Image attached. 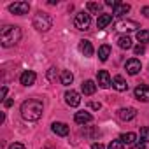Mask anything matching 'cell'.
<instances>
[{"mask_svg":"<svg viewBox=\"0 0 149 149\" xmlns=\"http://www.w3.org/2000/svg\"><path fill=\"white\" fill-rule=\"evenodd\" d=\"M42 111H44V105H42L40 100L30 98V100H25L21 104V116L26 121H37V119H40Z\"/></svg>","mask_w":149,"mask_h":149,"instance_id":"6da1fadb","label":"cell"},{"mask_svg":"<svg viewBox=\"0 0 149 149\" xmlns=\"http://www.w3.org/2000/svg\"><path fill=\"white\" fill-rule=\"evenodd\" d=\"M21 40V28L19 26H4L2 32H0V42H2L4 47H13Z\"/></svg>","mask_w":149,"mask_h":149,"instance_id":"7a4b0ae2","label":"cell"},{"mask_svg":"<svg viewBox=\"0 0 149 149\" xmlns=\"http://www.w3.org/2000/svg\"><path fill=\"white\" fill-rule=\"evenodd\" d=\"M51 25H53V21L46 13H37L33 16V28H37L39 32H47L51 28Z\"/></svg>","mask_w":149,"mask_h":149,"instance_id":"3957f363","label":"cell"},{"mask_svg":"<svg viewBox=\"0 0 149 149\" xmlns=\"http://www.w3.org/2000/svg\"><path fill=\"white\" fill-rule=\"evenodd\" d=\"M74 25H76L77 30H90V25H91V16L88 13H77L76 18H74Z\"/></svg>","mask_w":149,"mask_h":149,"instance_id":"277c9868","label":"cell"},{"mask_svg":"<svg viewBox=\"0 0 149 149\" xmlns=\"http://www.w3.org/2000/svg\"><path fill=\"white\" fill-rule=\"evenodd\" d=\"M9 11H11L13 14L23 16V14H26V13L30 11V4H28V2H14V4L9 6Z\"/></svg>","mask_w":149,"mask_h":149,"instance_id":"5b68a950","label":"cell"},{"mask_svg":"<svg viewBox=\"0 0 149 149\" xmlns=\"http://www.w3.org/2000/svg\"><path fill=\"white\" fill-rule=\"evenodd\" d=\"M97 81H98V86L104 88V90H107V88L112 86V79H111V76H109V72H107V70H100V72H98Z\"/></svg>","mask_w":149,"mask_h":149,"instance_id":"8992f818","label":"cell"},{"mask_svg":"<svg viewBox=\"0 0 149 149\" xmlns=\"http://www.w3.org/2000/svg\"><path fill=\"white\" fill-rule=\"evenodd\" d=\"M125 68H126V72L130 74V76H137V74L140 72V68H142V63H140V60L132 58V60H128V61H126Z\"/></svg>","mask_w":149,"mask_h":149,"instance_id":"52a82bcc","label":"cell"},{"mask_svg":"<svg viewBox=\"0 0 149 149\" xmlns=\"http://www.w3.org/2000/svg\"><path fill=\"white\" fill-rule=\"evenodd\" d=\"M135 98L140 102H149V86L147 84H139L135 88Z\"/></svg>","mask_w":149,"mask_h":149,"instance_id":"ba28073f","label":"cell"},{"mask_svg":"<svg viewBox=\"0 0 149 149\" xmlns=\"http://www.w3.org/2000/svg\"><path fill=\"white\" fill-rule=\"evenodd\" d=\"M35 79H37V74L33 70H25L21 76H19V83L23 86H32L35 83Z\"/></svg>","mask_w":149,"mask_h":149,"instance_id":"9c48e42d","label":"cell"},{"mask_svg":"<svg viewBox=\"0 0 149 149\" xmlns=\"http://www.w3.org/2000/svg\"><path fill=\"white\" fill-rule=\"evenodd\" d=\"M65 102H67V105H70V107H77V105L81 104V95H79L77 91L70 90V91L65 93Z\"/></svg>","mask_w":149,"mask_h":149,"instance_id":"30bf717a","label":"cell"},{"mask_svg":"<svg viewBox=\"0 0 149 149\" xmlns=\"http://www.w3.org/2000/svg\"><path fill=\"white\" fill-rule=\"evenodd\" d=\"M135 116H137V109H133V107H123V109L118 111V118L123 119V121H130Z\"/></svg>","mask_w":149,"mask_h":149,"instance_id":"8fae6325","label":"cell"},{"mask_svg":"<svg viewBox=\"0 0 149 149\" xmlns=\"http://www.w3.org/2000/svg\"><path fill=\"white\" fill-rule=\"evenodd\" d=\"M74 121L77 125H86V123L93 121V116L90 112H86V111H79V112H76V116H74Z\"/></svg>","mask_w":149,"mask_h":149,"instance_id":"7c38bea8","label":"cell"},{"mask_svg":"<svg viewBox=\"0 0 149 149\" xmlns=\"http://www.w3.org/2000/svg\"><path fill=\"white\" fill-rule=\"evenodd\" d=\"M51 128H53V132H54L56 135H60V137L68 135V126H67L65 123H61V121H54V123L51 125Z\"/></svg>","mask_w":149,"mask_h":149,"instance_id":"4fadbf2b","label":"cell"},{"mask_svg":"<svg viewBox=\"0 0 149 149\" xmlns=\"http://www.w3.org/2000/svg\"><path fill=\"white\" fill-rule=\"evenodd\" d=\"M139 25L135 21H119L116 25V30H121V32H132V30H137Z\"/></svg>","mask_w":149,"mask_h":149,"instance_id":"5bb4252c","label":"cell"},{"mask_svg":"<svg viewBox=\"0 0 149 149\" xmlns=\"http://www.w3.org/2000/svg\"><path fill=\"white\" fill-rule=\"evenodd\" d=\"M112 86H114L116 91H126V90H128V84H126V81L123 79V76H114Z\"/></svg>","mask_w":149,"mask_h":149,"instance_id":"9a60e30c","label":"cell"},{"mask_svg":"<svg viewBox=\"0 0 149 149\" xmlns=\"http://www.w3.org/2000/svg\"><path fill=\"white\" fill-rule=\"evenodd\" d=\"M79 49H81V53H83L86 58L93 56V46H91L90 40H81V42H79Z\"/></svg>","mask_w":149,"mask_h":149,"instance_id":"2e32d148","label":"cell"},{"mask_svg":"<svg viewBox=\"0 0 149 149\" xmlns=\"http://www.w3.org/2000/svg\"><path fill=\"white\" fill-rule=\"evenodd\" d=\"M126 13H130V4H125V2H118V6L114 7V16L121 18V16H125Z\"/></svg>","mask_w":149,"mask_h":149,"instance_id":"e0dca14e","label":"cell"},{"mask_svg":"<svg viewBox=\"0 0 149 149\" xmlns=\"http://www.w3.org/2000/svg\"><path fill=\"white\" fill-rule=\"evenodd\" d=\"M81 91H83L84 95H93V93L97 91V84L88 79V81H84V83L81 84Z\"/></svg>","mask_w":149,"mask_h":149,"instance_id":"ac0fdd59","label":"cell"},{"mask_svg":"<svg viewBox=\"0 0 149 149\" xmlns=\"http://www.w3.org/2000/svg\"><path fill=\"white\" fill-rule=\"evenodd\" d=\"M60 79H61V84H63V86H70L72 81H74V74H72L70 70H61Z\"/></svg>","mask_w":149,"mask_h":149,"instance_id":"d6986e66","label":"cell"},{"mask_svg":"<svg viewBox=\"0 0 149 149\" xmlns=\"http://www.w3.org/2000/svg\"><path fill=\"white\" fill-rule=\"evenodd\" d=\"M111 23H112V16H111V14H100L98 19H97V26H98V28H105V26H109Z\"/></svg>","mask_w":149,"mask_h":149,"instance_id":"ffe728a7","label":"cell"},{"mask_svg":"<svg viewBox=\"0 0 149 149\" xmlns=\"http://www.w3.org/2000/svg\"><path fill=\"white\" fill-rule=\"evenodd\" d=\"M118 46H119L121 49H132V47H133L132 37H128V35H121V37L118 39Z\"/></svg>","mask_w":149,"mask_h":149,"instance_id":"44dd1931","label":"cell"},{"mask_svg":"<svg viewBox=\"0 0 149 149\" xmlns=\"http://www.w3.org/2000/svg\"><path fill=\"white\" fill-rule=\"evenodd\" d=\"M109 56H111V47H109L107 44L100 46V47H98V58H100V61H107Z\"/></svg>","mask_w":149,"mask_h":149,"instance_id":"7402d4cb","label":"cell"},{"mask_svg":"<svg viewBox=\"0 0 149 149\" xmlns=\"http://www.w3.org/2000/svg\"><path fill=\"white\" fill-rule=\"evenodd\" d=\"M119 139H121V142H123V144H135L137 135H135L133 132H128V133H123Z\"/></svg>","mask_w":149,"mask_h":149,"instance_id":"603a6c76","label":"cell"},{"mask_svg":"<svg viewBox=\"0 0 149 149\" xmlns=\"http://www.w3.org/2000/svg\"><path fill=\"white\" fill-rule=\"evenodd\" d=\"M137 40H139L140 44L149 42V32H147V30H139V32H137Z\"/></svg>","mask_w":149,"mask_h":149,"instance_id":"cb8c5ba5","label":"cell"},{"mask_svg":"<svg viewBox=\"0 0 149 149\" xmlns=\"http://www.w3.org/2000/svg\"><path fill=\"white\" fill-rule=\"evenodd\" d=\"M86 9H88L90 13L98 14V13L102 11V6H100V4H97V2H88V4H86Z\"/></svg>","mask_w":149,"mask_h":149,"instance_id":"d4e9b609","label":"cell"},{"mask_svg":"<svg viewBox=\"0 0 149 149\" xmlns=\"http://www.w3.org/2000/svg\"><path fill=\"white\" fill-rule=\"evenodd\" d=\"M140 142L142 144H147L149 142V126L140 128Z\"/></svg>","mask_w":149,"mask_h":149,"instance_id":"484cf974","label":"cell"},{"mask_svg":"<svg viewBox=\"0 0 149 149\" xmlns=\"http://www.w3.org/2000/svg\"><path fill=\"white\" fill-rule=\"evenodd\" d=\"M107 149H125V144L121 142V139H118V140H112L107 146Z\"/></svg>","mask_w":149,"mask_h":149,"instance_id":"4316f807","label":"cell"},{"mask_svg":"<svg viewBox=\"0 0 149 149\" xmlns=\"http://www.w3.org/2000/svg\"><path fill=\"white\" fill-rule=\"evenodd\" d=\"M58 68H54V67H51L49 70H47V79L51 81V83H54L56 81V76H58V72H56Z\"/></svg>","mask_w":149,"mask_h":149,"instance_id":"83f0119b","label":"cell"},{"mask_svg":"<svg viewBox=\"0 0 149 149\" xmlns=\"http://www.w3.org/2000/svg\"><path fill=\"white\" fill-rule=\"evenodd\" d=\"M133 53H135V54H144V53H146V47H144V44H139V46H135V47H133Z\"/></svg>","mask_w":149,"mask_h":149,"instance_id":"f1b7e54d","label":"cell"},{"mask_svg":"<svg viewBox=\"0 0 149 149\" xmlns=\"http://www.w3.org/2000/svg\"><path fill=\"white\" fill-rule=\"evenodd\" d=\"M9 149H25V146H23V144H19V142H14V144H11V146H9Z\"/></svg>","mask_w":149,"mask_h":149,"instance_id":"f546056e","label":"cell"},{"mask_svg":"<svg viewBox=\"0 0 149 149\" xmlns=\"http://www.w3.org/2000/svg\"><path fill=\"white\" fill-rule=\"evenodd\" d=\"M132 149H146V144H142V142H139V144H133V146H132Z\"/></svg>","mask_w":149,"mask_h":149,"instance_id":"4dcf8cb0","label":"cell"},{"mask_svg":"<svg viewBox=\"0 0 149 149\" xmlns=\"http://www.w3.org/2000/svg\"><path fill=\"white\" fill-rule=\"evenodd\" d=\"M90 107H91V109H95V111H98V109H100L102 105H100L98 102H91V104H90Z\"/></svg>","mask_w":149,"mask_h":149,"instance_id":"1f68e13d","label":"cell"},{"mask_svg":"<svg viewBox=\"0 0 149 149\" xmlns=\"http://www.w3.org/2000/svg\"><path fill=\"white\" fill-rule=\"evenodd\" d=\"M105 4H107V6H111V7H116V6H118V0H107Z\"/></svg>","mask_w":149,"mask_h":149,"instance_id":"d6a6232c","label":"cell"},{"mask_svg":"<svg viewBox=\"0 0 149 149\" xmlns=\"http://www.w3.org/2000/svg\"><path fill=\"white\" fill-rule=\"evenodd\" d=\"M91 149H105V147H104V146H102L100 142H95V144L91 146Z\"/></svg>","mask_w":149,"mask_h":149,"instance_id":"836d02e7","label":"cell"},{"mask_svg":"<svg viewBox=\"0 0 149 149\" xmlns=\"http://www.w3.org/2000/svg\"><path fill=\"white\" fill-rule=\"evenodd\" d=\"M6 95H7V88L4 86V88H2V91H0V98L4 100V98H6Z\"/></svg>","mask_w":149,"mask_h":149,"instance_id":"e575fe53","label":"cell"},{"mask_svg":"<svg viewBox=\"0 0 149 149\" xmlns=\"http://www.w3.org/2000/svg\"><path fill=\"white\" fill-rule=\"evenodd\" d=\"M142 14H144L146 18H149V6H147V7H142Z\"/></svg>","mask_w":149,"mask_h":149,"instance_id":"d590c367","label":"cell"},{"mask_svg":"<svg viewBox=\"0 0 149 149\" xmlns=\"http://www.w3.org/2000/svg\"><path fill=\"white\" fill-rule=\"evenodd\" d=\"M4 104H6V107H11V105H13V100H6Z\"/></svg>","mask_w":149,"mask_h":149,"instance_id":"8d00e7d4","label":"cell"}]
</instances>
